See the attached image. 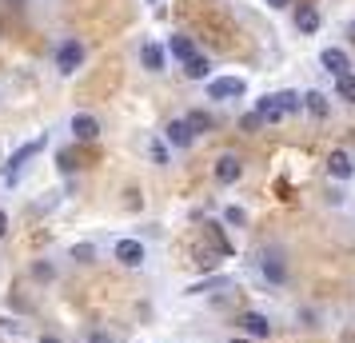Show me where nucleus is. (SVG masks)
<instances>
[{"instance_id":"27","label":"nucleus","mask_w":355,"mask_h":343,"mask_svg":"<svg viewBox=\"0 0 355 343\" xmlns=\"http://www.w3.org/2000/svg\"><path fill=\"white\" fill-rule=\"evenodd\" d=\"M33 276L40 279V283H49V279L56 276V272H52V263H44V260H40V263H33Z\"/></svg>"},{"instance_id":"17","label":"nucleus","mask_w":355,"mask_h":343,"mask_svg":"<svg viewBox=\"0 0 355 343\" xmlns=\"http://www.w3.org/2000/svg\"><path fill=\"white\" fill-rule=\"evenodd\" d=\"M304 108L315 116V120H327V112H331L327 96H323V92H315V88H311V92H304Z\"/></svg>"},{"instance_id":"6","label":"nucleus","mask_w":355,"mask_h":343,"mask_svg":"<svg viewBox=\"0 0 355 343\" xmlns=\"http://www.w3.org/2000/svg\"><path fill=\"white\" fill-rule=\"evenodd\" d=\"M80 64H84V44L80 40H64V44L56 49V68H60L64 76H72Z\"/></svg>"},{"instance_id":"35","label":"nucleus","mask_w":355,"mask_h":343,"mask_svg":"<svg viewBox=\"0 0 355 343\" xmlns=\"http://www.w3.org/2000/svg\"><path fill=\"white\" fill-rule=\"evenodd\" d=\"M148 4H160V0H148Z\"/></svg>"},{"instance_id":"14","label":"nucleus","mask_w":355,"mask_h":343,"mask_svg":"<svg viewBox=\"0 0 355 343\" xmlns=\"http://www.w3.org/2000/svg\"><path fill=\"white\" fill-rule=\"evenodd\" d=\"M164 140H168V144L172 148H192V128H188V124H184V120H172V124H168V128H164Z\"/></svg>"},{"instance_id":"33","label":"nucleus","mask_w":355,"mask_h":343,"mask_svg":"<svg viewBox=\"0 0 355 343\" xmlns=\"http://www.w3.org/2000/svg\"><path fill=\"white\" fill-rule=\"evenodd\" d=\"M347 40H352V44H355V24H347Z\"/></svg>"},{"instance_id":"13","label":"nucleus","mask_w":355,"mask_h":343,"mask_svg":"<svg viewBox=\"0 0 355 343\" xmlns=\"http://www.w3.org/2000/svg\"><path fill=\"white\" fill-rule=\"evenodd\" d=\"M204 240H208V247L216 252V256H236L232 240L224 236V224H204Z\"/></svg>"},{"instance_id":"12","label":"nucleus","mask_w":355,"mask_h":343,"mask_svg":"<svg viewBox=\"0 0 355 343\" xmlns=\"http://www.w3.org/2000/svg\"><path fill=\"white\" fill-rule=\"evenodd\" d=\"M140 64H144L148 72H164V64H168V49L156 44V40H144V44H140Z\"/></svg>"},{"instance_id":"25","label":"nucleus","mask_w":355,"mask_h":343,"mask_svg":"<svg viewBox=\"0 0 355 343\" xmlns=\"http://www.w3.org/2000/svg\"><path fill=\"white\" fill-rule=\"evenodd\" d=\"M68 256H72L76 263H92V260H96V247H92V244H76Z\"/></svg>"},{"instance_id":"8","label":"nucleus","mask_w":355,"mask_h":343,"mask_svg":"<svg viewBox=\"0 0 355 343\" xmlns=\"http://www.w3.org/2000/svg\"><path fill=\"white\" fill-rule=\"evenodd\" d=\"M327 172H331V180H352V176H355L352 152H343V148H331V156H327Z\"/></svg>"},{"instance_id":"16","label":"nucleus","mask_w":355,"mask_h":343,"mask_svg":"<svg viewBox=\"0 0 355 343\" xmlns=\"http://www.w3.org/2000/svg\"><path fill=\"white\" fill-rule=\"evenodd\" d=\"M295 28H300L304 36L320 33V12H315L311 4H300V8H295Z\"/></svg>"},{"instance_id":"1","label":"nucleus","mask_w":355,"mask_h":343,"mask_svg":"<svg viewBox=\"0 0 355 343\" xmlns=\"http://www.w3.org/2000/svg\"><path fill=\"white\" fill-rule=\"evenodd\" d=\"M304 108V96L300 92H272V96L256 100V116L263 120V124H279V120H288V116H295Z\"/></svg>"},{"instance_id":"32","label":"nucleus","mask_w":355,"mask_h":343,"mask_svg":"<svg viewBox=\"0 0 355 343\" xmlns=\"http://www.w3.org/2000/svg\"><path fill=\"white\" fill-rule=\"evenodd\" d=\"M36 343H64V340H56V335H40Z\"/></svg>"},{"instance_id":"10","label":"nucleus","mask_w":355,"mask_h":343,"mask_svg":"<svg viewBox=\"0 0 355 343\" xmlns=\"http://www.w3.org/2000/svg\"><path fill=\"white\" fill-rule=\"evenodd\" d=\"M211 172H216V180H220V184H236L243 176V160H240V156H232V152H224V156L216 160Z\"/></svg>"},{"instance_id":"21","label":"nucleus","mask_w":355,"mask_h":343,"mask_svg":"<svg viewBox=\"0 0 355 343\" xmlns=\"http://www.w3.org/2000/svg\"><path fill=\"white\" fill-rule=\"evenodd\" d=\"M336 96L343 100V104H355V72H347V76L336 80Z\"/></svg>"},{"instance_id":"4","label":"nucleus","mask_w":355,"mask_h":343,"mask_svg":"<svg viewBox=\"0 0 355 343\" xmlns=\"http://www.w3.org/2000/svg\"><path fill=\"white\" fill-rule=\"evenodd\" d=\"M243 92H248L243 76H216V80H208V100H240Z\"/></svg>"},{"instance_id":"15","label":"nucleus","mask_w":355,"mask_h":343,"mask_svg":"<svg viewBox=\"0 0 355 343\" xmlns=\"http://www.w3.org/2000/svg\"><path fill=\"white\" fill-rule=\"evenodd\" d=\"M168 52L176 56L180 64H188V60L196 56V40H192V36H184V33H176L172 40H168Z\"/></svg>"},{"instance_id":"11","label":"nucleus","mask_w":355,"mask_h":343,"mask_svg":"<svg viewBox=\"0 0 355 343\" xmlns=\"http://www.w3.org/2000/svg\"><path fill=\"white\" fill-rule=\"evenodd\" d=\"M320 64H323V72H331L336 80L352 72V60H347V52H343V49H323L320 52Z\"/></svg>"},{"instance_id":"20","label":"nucleus","mask_w":355,"mask_h":343,"mask_svg":"<svg viewBox=\"0 0 355 343\" xmlns=\"http://www.w3.org/2000/svg\"><path fill=\"white\" fill-rule=\"evenodd\" d=\"M184 72H188V80H208V76H211V64H208V56H200V52H196L192 60L184 64Z\"/></svg>"},{"instance_id":"31","label":"nucleus","mask_w":355,"mask_h":343,"mask_svg":"<svg viewBox=\"0 0 355 343\" xmlns=\"http://www.w3.org/2000/svg\"><path fill=\"white\" fill-rule=\"evenodd\" d=\"M263 4H268V8H288L291 0H263Z\"/></svg>"},{"instance_id":"23","label":"nucleus","mask_w":355,"mask_h":343,"mask_svg":"<svg viewBox=\"0 0 355 343\" xmlns=\"http://www.w3.org/2000/svg\"><path fill=\"white\" fill-rule=\"evenodd\" d=\"M216 288H227V276H211V279H200L188 288V295H204V292H216Z\"/></svg>"},{"instance_id":"3","label":"nucleus","mask_w":355,"mask_h":343,"mask_svg":"<svg viewBox=\"0 0 355 343\" xmlns=\"http://www.w3.org/2000/svg\"><path fill=\"white\" fill-rule=\"evenodd\" d=\"M49 144V136H36V140H28V144H20L17 152H12V160H8V168H4V184H17V176H20V168L28 160H36V152Z\"/></svg>"},{"instance_id":"34","label":"nucleus","mask_w":355,"mask_h":343,"mask_svg":"<svg viewBox=\"0 0 355 343\" xmlns=\"http://www.w3.org/2000/svg\"><path fill=\"white\" fill-rule=\"evenodd\" d=\"M227 343H256V340H227Z\"/></svg>"},{"instance_id":"5","label":"nucleus","mask_w":355,"mask_h":343,"mask_svg":"<svg viewBox=\"0 0 355 343\" xmlns=\"http://www.w3.org/2000/svg\"><path fill=\"white\" fill-rule=\"evenodd\" d=\"M236 327H240L248 340H268L272 335V319L263 311H243V315H236Z\"/></svg>"},{"instance_id":"28","label":"nucleus","mask_w":355,"mask_h":343,"mask_svg":"<svg viewBox=\"0 0 355 343\" xmlns=\"http://www.w3.org/2000/svg\"><path fill=\"white\" fill-rule=\"evenodd\" d=\"M259 124H263V120H259L256 112H248V116H243V120H240V128H243V132H256Z\"/></svg>"},{"instance_id":"7","label":"nucleus","mask_w":355,"mask_h":343,"mask_svg":"<svg viewBox=\"0 0 355 343\" xmlns=\"http://www.w3.org/2000/svg\"><path fill=\"white\" fill-rule=\"evenodd\" d=\"M68 128H72V136L80 140V144H92V140H100V120L92 112H76L72 120H68Z\"/></svg>"},{"instance_id":"2","label":"nucleus","mask_w":355,"mask_h":343,"mask_svg":"<svg viewBox=\"0 0 355 343\" xmlns=\"http://www.w3.org/2000/svg\"><path fill=\"white\" fill-rule=\"evenodd\" d=\"M259 276L268 279L272 288H284L288 283V260H284L279 247H263L259 252Z\"/></svg>"},{"instance_id":"9","label":"nucleus","mask_w":355,"mask_h":343,"mask_svg":"<svg viewBox=\"0 0 355 343\" xmlns=\"http://www.w3.org/2000/svg\"><path fill=\"white\" fill-rule=\"evenodd\" d=\"M144 244L140 240H116V263H124V267H140L144 263Z\"/></svg>"},{"instance_id":"22","label":"nucleus","mask_w":355,"mask_h":343,"mask_svg":"<svg viewBox=\"0 0 355 343\" xmlns=\"http://www.w3.org/2000/svg\"><path fill=\"white\" fill-rule=\"evenodd\" d=\"M148 156H152V164H160V168H168V164H172L168 144H164V140H148Z\"/></svg>"},{"instance_id":"24","label":"nucleus","mask_w":355,"mask_h":343,"mask_svg":"<svg viewBox=\"0 0 355 343\" xmlns=\"http://www.w3.org/2000/svg\"><path fill=\"white\" fill-rule=\"evenodd\" d=\"M192 256H196V267H204V272H211V267L220 263V256H216V252H211L208 244H204V247H196Z\"/></svg>"},{"instance_id":"18","label":"nucleus","mask_w":355,"mask_h":343,"mask_svg":"<svg viewBox=\"0 0 355 343\" xmlns=\"http://www.w3.org/2000/svg\"><path fill=\"white\" fill-rule=\"evenodd\" d=\"M184 124L192 128V136H200V132H211V128H216V120H211L204 108H192V112L184 116Z\"/></svg>"},{"instance_id":"30","label":"nucleus","mask_w":355,"mask_h":343,"mask_svg":"<svg viewBox=\"0 0 355 343\" xmlns=\"http://www.w3.org/2000/svg\"><path fill=\"white\" fill-rule=\"evenodd\" d=\"M4 236H8V216L0 212V240H4Z\"/></svg>"},{"instance_id":"26","label":"nucleus","mask_w":355,"mask_h":343,"mask_svg":"<svg viewBox=\"0 0 355 343\" xmlns=\"http://www.w3.org/2000/svg\"><path fill=\"white\" fill-rule=\"evenodd\" d=\"M224 220H227V224H232V228H243V224H248V212H243V208H236V204H232V208H224Z\"/></svg>"},{"instance_id":"29","label":"nucleus","mask_w":355,"mask_h":343,"mask_svg":"<svg viewBox=\"0 0 355 343\" xmlns=\"http://www.w3.org/2000/svg\"><path fill=\"white\" fill-rule=\"evenodd\" d=\"M88 343H112V335H108V331H92V335H88Z\"/></svg>"},{"instance_id":"19","label":"nucleus","mask_w":355,"mask_h":343,"mask_svg":"<svg viewBox=\"0 0 355 343\" xmlns=\"http://www.w3.org/2000/svg\"><path fill=\"white\" fill-rule=\"evenodd\" d=\"M56 168H60V172H76V168H84V152L80 148H60Z\"/></svg>"}]
</instances>
